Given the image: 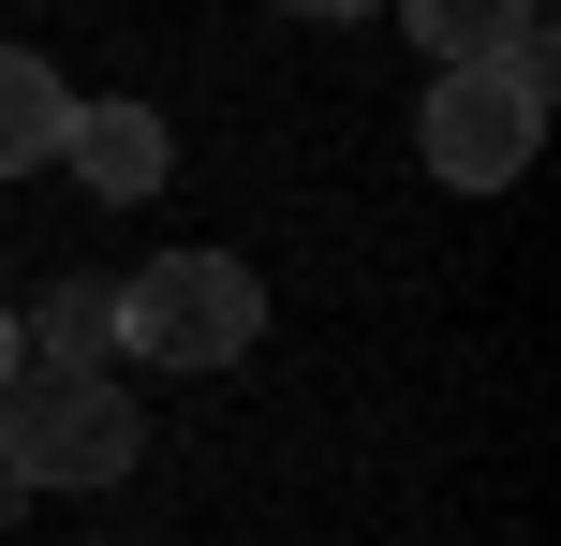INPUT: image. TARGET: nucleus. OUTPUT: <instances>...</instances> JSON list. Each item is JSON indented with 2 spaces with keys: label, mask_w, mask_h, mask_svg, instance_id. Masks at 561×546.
I'll return each instance as SVG.
<instances>
[{
  "label": "nucleus",
  "mask_w": 561,
  "mask_h": 546,
  "mask_svg": "<svg viewBox=\"0 0 561 546\" xmlns=\"http://www.w3.org/2000/svg\"><path fill=\"white\" fill-rule=\"evenodd\" d=\"M252 340H266V281L237 252H163L118 295V355H148V370H237Z\"/></svg>",
  "instance_id": "1"
},
{
  "label": "nucleus",
  "mask_w": 561,
  "mask_h": 546,
  "mask_svg": "<svg viewBox=\"0 0 561 546\" xmlns=\"http://www.w3.org/2000/svg\"><path fill=\"white\" fill-rule=\"evenodd\" d=\"M0 458H15V488H118V473L148 458V429H134V399H118V384L30 370L15 399H0Z\"/></svg>",
  "instance_id": "2"
},
{
  "label": "nucleus",
  "mask_w": 561,
  "mask_h": 546,
  "mask_svg": "<svg viewBox=\"0 0 561 546\" xmlns=\"http://www.w3.org/2000/svg\"><path fill=\"white\" fill-rule=\"evenodd\" d=\"M59 163H75L104 207H148V193L178 177V133H163V104L104 89V104H75V118H59Z\"/></svg>",
  "instance_id": "4"
},
{
  "label": "nucleus",
  "mask_w": 561,
  "mask_h": 546,
  "mask_svg": "<svg viewBox=\"0 0 561 546\" xmlns=\"http://www.w3.org/2000/svg\"><path fill=\"white\" fill-rule=\"evenodd\" d=\"M15 384H30V325L0 311V399H15Z\"/></svg>",
  "instance_id": "8"
},
{
  "label": "nucleus",
  "mask_w": 561,
  "mask_h": 546,
  "mask_svg": "<svg viewBox=\"0 0 561 546\" xmlns=\"http://www.w3.org/2000/svg\"><path fill=\"white\" fill-rule=\"evenodd\" d=\"M59 118H75V89H59V59L0 45V177H45V163H59Z\"/></svg>",
  "instance_id": "6"
},
{
  "label": "nucleus",
  "mask_w": 561,
  "mask_h": 546,
  "mask_svg": "<svg viewBox=\"0 0 561 546\" xmlns=\"http://www.w3.org/2000/svg\"><path fill=\"white\" fill-rule=\"evenodd\" d=\"M414 148H428L444 193H503V177H533V148H547V89H517V74H428Z\"/></svg>",
  "instance_id": "3"
},
{
  "label": "nucleus",
  "mask_w": 561,
  "mask_h": 546,
  "mask_svg": "<svg viewBox=\"0 0 561 546\" xmlns=\"http://www.w3.org/2000/svg\"><path fill=\"white\" fill-rule=\"evenodd\" d=\"M503 30H517V0H414V45L444 59V74H488Z\"/></svg>",
  "instance_id": "7"
},
{
  "label": "nucleus",
  "mask_w": 561,
  "mask_h": 546,
  "mask_svg": "<svg viewBox=\"0 0 561 546\" xmlns=\"http://www.w3.org/2000/svg\"><path fill=\"white\" fill-rule=\"evenodd\" d=\"M30 325V370H59V384H118L104 355H118V281H59L45 311H15Z\"/></svg>",
  "instance_id": "5"
},
{
  "label": "nucleus",
  "mask_w": 561,
  "mask_h": 546,
  "mask_svg": "<svg viewBox=\"0 0 561 546\" xmlns=\"http://www.w3.org/2000/svg\"><path fill=\"white\" fill-rule=\"evenodd\" d=\"M0 502H30V488H15V458H0Z\"/></svg>",
  "instance_id": "9"
}]
</instances>
